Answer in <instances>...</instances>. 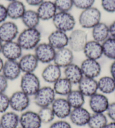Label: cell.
Listing matches in <instances>:
<instances>
[{
	"mask_svg": "<svg viewBox=\"0 0 115 128\" xmlns=\"http://www.w3.org/2000/svg\"><path fill=\"white\" fill-rule=\"evenodd\" d=\"M22 74L34 72L38 68L39 61L33 54H23L18 60Z\"/></svg>",
	"mask_w": 115,
	"mask_h": 128,
	"instance_id": "obj_21",
	"label": "cell"
},
{
	"mask_svg": "<svg viewBox=\"0 0 115 128\" xmlns=\"http://www.w3.org/2000/svg\"><path fill=\"white\" fill-rule=\"evenodd\" d=\"M19 122L23 128H41L42 125L37 112L28 110L20 114Z\"/></svg>",
	"mask_w": 115,
	"mask_h": 128,
	"instance_id": "obj_14",
	"label": "cell"
},
{
	"mask_svg": "<svg viewBox=\"0 0 115 128\" xmlns=\"http://www.w3.org/2000/svg\"><path fill=\"white\" fill-rule=\"evenodd\" d=\"M57 12H70L74 7L72 0H54Z\"/></svg>",
	"mask_w": 115,
	"mask_h": 128,
	"instance_id": "obj_35",
	"label": "cell"
},
{
	"mask_svg": "<svg viewBox=\"0 0 115 128\" xmlns=\"http://www.w3.org/2000/svg\"><path fill=\"white\" fill-rule=\"evenodd\" d=\"M101 6L105 12H115V0H101Z\"/></svg>",
	"mask_w": 115,
	"mask_h": 128,
	"instance_id": "obj_38",
	"label": "cell"
},
{
	"mask_svg": "<svg viewBox=\"0 0 115 128\" xmlns=\"http://www.w3.org/2000/svg\"><path fill=\"white\" fill-rule=\"evenodd\" d=\"M56 98V95L53 88L49 86H41L33 96L34 104L39 108L51 106Z\"/></svg>",
	"mask_w": 115,
	"mask_h": 128,
	"instance_id": "obj_5",
	"label": "cell"
},
{
	"mask_svg": "<svg viewBox=\"0 0 115 128\" xmlns=\"http://www.w3.org/2000/svg\"><path fill=\"white\" fill-rule=\"evenodd\" d=\"M110 75L115 81V60L112 61L109 67Z\"/></svg>",
	"mask_w": 115,
	"mask_h": 128,
	"instance_id": "obj_45",
	"label": "cell"
},
{
	"mask_svg": "<svg viewBox=\"0 0 115 128\" xmlns=\"http://www.w3.org/2000/svg\"><path fill=\"white\" fill-rule=\"evenodd\" d=\"M73 6L80 10H83L93 7L95 0H72Z\"/></svg>",
	"mask_w": 115,
	"mask_h": 128,
	"instance_id": "obj_37",
	"label": "cell"
},
{
	"mask_svg": "<svg viewBox=\"0 0 115 128\" xmlns=\"http://www.w3.org/2000/svg\"><path fill=\"white\" fill-rule=\"evenodd\" d=\"M10 108V98L6 93H0V114H4Z\"/></svg>",
	"mask_w": 115,
	"mask_h": 128,
	"instance_id": "obj_36",
	"label": "cell"
},
{
	"mask_svg": "<svg viewBox=\"0 0 115 128\" xmlns=\"http://www.w3.org/2000/svg\"><path fill=\"white\" fill-rule=\"evenodd\" d=\"M108 122L105 113H92L87 126L89 128H104Z\"/></svg>",
	"mask_w": 115,
	"mask_h": 128,
	"instance_id": "obj_32",
	"label": "cell"
},
{
	"mask_svg": "<svg viewBox=\"0 0 115 128\" xmlns=\"http://www.w3.org/2000/svg\"><path fill=\"white\" fill-rule=\"evenodd\" d=\"M41 86L40 79L34 72L22 74L20 81V90L31 97L37 92Z\"/></svg>",
	"mask_w": 115,
	"mask_h": 128,
	"instance_id": "obj_3",
	"label": "cell"
},
{
	"mask_svg": "<svg viewBox=\"0 0 115 128\" xmlns=\"http://www.w3.org/2000/svg\"><path fill=\"white\" fill-rule=\"evenodd\" d=\"M5 61H4L3 58H2L1 57H0V73L2 72V68H3L4 64Z\"/></svg>",
	"mask_w": 115,
	"mask_h": 128,
	"instance_id": "obj_47",
	"label": "cell"
},
{
	"mask_svg": "<svg viewBox=\"0 0 115 128\" xmlns=\"http://www.w3.org/2000/svg\"><path fill=\"white\" fill-rule=\"evenodd\" d=\"M102 12L95 7L82 10L79 16V22L81 28L92 29L101 22Z\"/></svg>",
	"mask_w": 115,
	"mask_h": 128,
	"instance_id": "obj_2",
	"label": "cell"
},
{
	"mask_svg": "<svg viewBox=\"0 0 115 128\" xmlns=\"http://www.w3.org/2000/svg\"><path fill=\"white\" fill-rule=\"evenodd\" d=\"M8 18L6 6L0 4V24L6 21Z\"/></svg>",
	"mask_w": 115,
	"mask_h": 128,
	"instance_id": "obj_42",
	"label": "cell"
},
{
	"mask_svg": "<svg viewBox=\"0 0 115 128\" xmlns=\"http://www.w3.org/2000/svg\"><path fill=\"white\" fill-rule=\"evenodd\" d=\"M6 1H8L9 2H13V1H17V0H6Z\"/></svg>",
	"mask_w": 115,
	"mask_h": 128,
	"instance_id": "obj_49",
	"label": "cell"
},
{
	"mask_svg": "<svg viewBox=\"0 0 115 128\" xmlns=\"http://www.w3.org/2000/svg\"><path fill=\"white\" fill-rule=\"evenodd\" d=\"M3 44H4V43L2 42V41L1 40H0V54H1V51H2V46H3Z\"/></svg>",
	"mask_w": 115,
	"mask_h": 128,
	"instance_id": "obj_48",
	"label": "cell"
},
{
	"mask_svg": "<svg viewBox=\"0 0 115 128\" xmlns=\"http://www.w3.org/2000/svg\"><path fill=\"white\" fill-rule=\"evenodd\" d=\"M27 4L33 7H38L45 0H25Z\"/></svg>",
	"mask_w": 115,
	"mask_h": 128,
	"instance_id": "obj_43",
	"label": "cell"
},
{
	"mask_svg": "<svg viewBox=\"0 0 115 128\" xmlns=\"http://www.w3.org/2000/svg\"><path fill=\"white\" fill-rule=\"evenodd\" d=\"M82 52L86 58L99 60L103 56L102 44L93 40H88Z\"/></svg>",
	"mask_w": 115,
	"mask_h": 128,
	"instance_id": "obj_20",
	"label": "cell"
},
{
	"mask_svg": "<svg viewBox=\"0 0 115 128\" xmlns=\"http://www.w3.org/2000/svg\"><path fill=\"white\" fill-rule=\"evenodd\" d=\"M41 33L37 28H27L18 35L17 40L23 50H34L41 43Z\"/></svg>",
	"mask_w": 115,
	"mask_h": 128,
	"instance_id": "obj_1",
	"label": "cell"
},
{
	"mask_svg": "<svg viewBox=\"0 0 115 128\" xmlns=\"http://www.w3.org/2000/svg\"><path fill=\"white\" fill-rule=\"evenodd\" d=\"M87 41V34L85 31L80 29H74L68 35V47L73 52H82Z\"/></svg>",
	"mask_w": 115,
	"mask_h": 128,
	"instance_id": "obj_7",
	"label": "cell"
},
{
	"mask_svg": "<svg viewBox=\"0 0 115 128\" xmlns=\"http://www.w3.org/2000/svg\"><path fill=\"white\" fill-rule=\"evenodd\" d=\"M0 128H1V126H0Z\"/></svg>",
	"mask_w": 115,
	"mask_h": 128,
	"instance_id": "obj_51",
	"label": "cell"
},
{
	"mask_svg": "<svg viewBox=\"0 0 115 128\" xmlns=\"http://www.w3.org/2000/svg\"><path fill=\"white\" fill-rule=\"evenodd\" d=\"M55 118L58 119H66L69 118L72 108L66 97H56L51 105Z\"/></svg>",
	"mask_w": 115,
	"mask_h": 128,
	"instance_id": "obj_11",
	"label": "cell"
},
{
	"mask_svg": "<svg viewBox=\"0 0 115 128\" xmlns=\"http://www.w3.org/2000/svg\"><path fill=\"white\" fill-rule=\"evenodd\" d=\"M62 68L54 62H51L43 68L41 77L46 83L53 84L62 76Z\"/></svg>",
	"mask_w": 115,
	"mask_h": 128,
	"instance_id": "obj_17",
	"label": "cell"
},
{
	"mask_svg": "<svg viewBox=\"0 0 115 128\" xmlns=\"http://www.w3.org/2000/svg\"><path fill=\"white\" fill-rule=\"evenodd\" d=\"M104 128H115V122L111 121L108 122Z\"/></svg>",
	"mask_w": 115,
	"mask_h": 128,
	"instance_id": "obj_46",
	"label": "cell"
},
{
	"mask_svg": "<svg viewBox=\"0 0 115 128\" xmlns=\"http://www.w3.org/2000/svg\"><path fill=\"white\" fill-rule=\"evenodd\" d=\"M1 73L9 81H14L21 76L22 72L18 61L6 60Z\"/></svg>",
	"mask_w": 115,
	"mask_h": 128,
	"instance_id": "obj_18",
	"label": "cell"
},
{
	"mask_svg": "<svg viewBox=\"0 0 115 128\" xmlns=\"http://www.w3.org/2000/svg\"><path fill=\"white\" fill-rule=\"evenodd\" d=\"M10 108L17 113L28 110L31 104V97L21 90L15 91L9 96Z\"/></svg>",
	"mask_w": 115,
	"mask_h": 128,
	"instance_id": "obj_6",
	"label": "cell"
},
{
	"mask_svg": "<svg viewBox=\"0 0 115 128\" xmlns=\"http://www.w3.org/2000/svg\"><path fill=\"white\" fill-rule=\"evenodd\" d=\"M19 34V28L15 22L6 20L0 24V40L3 43L17 40Z\"/></svg>",
	"mask_w": 115,
	"mask_h": 128,
	"instance_id": "obj_10",
	"label": "cell"
},
{
	"mask_svg": "<svg viewBox=\"0 0 115 128\" xmlns=\"http://www.w3.org/2000/svg\"><path fill=\"white\" fill-rule=\"evenodd\" d=\"M80 66L84 76L96 79L102 72V66L98 60L86 58Z\"/></svg>",
	"mask_w": 115,
	"mask_h": 128,
	"instance_id": "obj_15",
	"label": "cell"
},
{
	"mask_svg": "<svg viewBox=\"0 0 115 128\" xmlns=\"http://www.w3.org/2000/svg\"><path fill=\"white\" fill-rule=\"evenodd\" d=\"M54 92L56 96L66 97L73 89V84L65 77H61L52 84Z\"/></svg>",
	"mask_w": 115,
	"mask_h": 128,
	"instance_id": "obj_28",
	"label": "cell"
},
{
	"mask_svg": "<svg viewBox=\"0 0 115 128\" xmlns=\"http://www.w3.org/2000/svg\"><path fill=\"white\" fill-rule=\"evenodd\" d=\"M91 114L90 112L84 106L80 107L72 108L68 118L71 124L82 127L87 125Z\"/></svg>",
	"mask_w": 115,
	"mask_h": 128,
	"instance_id": "obj_13",
	"label": "cell"
},
{
	"mask_svg": "<svg viewBox=\"0 0 115 128\" xmlns=\"http://www.w3.org/2000/svg\"><path fill=\"white\" fill-rule=\"evenodd\" d=\"M105 114L108 119L112 122H115V101L109 103Z\"/></svg>",
	"mask_w": 115,
	"mask_h": 128,
	"instance_id": "obj_40",
	"label": "cell"
},
{
	"mask_svg": "<svg viewBox=\"0 0 115 128\" xmlns=\"http://www.w3.org/2000/svg\"><path fill=\"white\" fill-rule=\"evenodd\" d=\"M56 50L48 42H41L34 50V54L39 62L49 64L53 62Z\"/></svg>",
	"mask_w": 115,
	"mask_h": 128,
	"instance_id": "obj_8",
	"label": "cell"
},
{
	"mask_svg": "<svg viewBox=\"0 0 115 128\" xmlns=\"http://www.w3.org/2000/svg\"><path fill=\"white\" fill-rule=\"evenodd\" d=\"M19 118L20 115L15 111H6L0 117V126L1 128H17L20 126Z\"/></svg>",
	"mask_w": 115,
	"mask_h": 128,
	"instance_id": "obj_26",
	"label": "cell"
},
{
	"mask_svg": "<svg viewBox=\"0 0 115 128\" xmlns=\"http://www.w3.org/2000/svg\"><path fill=\"white\" fill-rule=\"evenodd\" d=\"M22 128V127H21V126H19V127H18V128Z\"/></svg>",
	"mask_w": 115,
	"mask_h": 128,
	"instance_id": "obj_50",
	"label": "cell"
},
{
	"mask_svg": "<svg viewBox=\"0 0 115 128\" xmlns=\"http://www.w3.org/2000/svg\"><path fill=\"white\" fill-rule=\"evenodd\" d=\"M91 29L93 40L96 42L102 43L110 36L109 26L104 22H100Z\"/></svg>",
	"mask_w": 115,
	"mask_h": 128,
	"instance_id": "obj_27",
	"label": "cell"
},
{
	"mask_svg": "<svg viewBox=\"0 0 115 128\" xmlns=\"http://www.w3.org/2000/svg\"><path fill=\"white\" fill-rule=\"evenodd\" d=\"M36 11L40 20L43 21L52 20L57 12L54 1L46 0L37 7Z\"/></svg>",
	"mask_w": 115,
	"mask_h": 128,
	"instance_id": "obj_22",
	"label": "cell"
},
{
	"mask_svg": "<svg viewBox=\"0 0 115 128\" xmlns=\"http://www.w3.org/2000/svg\"><path fill=\"white\" fill-rule=\"evenodd\" d=\"M21 20L27 28H37L41 22L37 11L33 10H26Z\"/></svg>",
	"mask_w": 115,
	"mask_h": 128,
	"instance_id": "obj_30",
	"label": "cell"
},
{
	"mask_svg": "<svg viewBox=\"0 0 115 128\" xmlns=\"http://www.w3.org/2000/svg\"><path fill=\"white\" fill-rule=\"evenodd\" d=\"M66 98L72 108L83 107L85 103L86 97L78 89L73 90Z\"/></svg>",
	"mask_w": 115,
	"mask_h": 128,
	"instance_id": "obj_31",
	"label": "cell"
},
{
	"mask_svg": "<svg viewBox=\"0 0 115 128\" xmlns=\"http://www.w3.org/2000/svg\"><path fill=\"white\" fill-rule=\"evenodd\" d=\"M74 52L68 47L56 50L53 62L62 68L73 63Z\"/></svg>",
	"mask_w": 115,
	"mask_h": 128,
	"instance_id": "obj_16",
	"label": "cell"
},
{
	"mask_svg": "<svg viewBox=\"0 0 115 128\" xmlns=\"http://www.w3.org/2000/svg\"><path fill=\"white\" fill-rule=\"evenodd\" d=\"M23 50L17 40L4 43L1 54L6 60L18 61L22 56Z\"/></svg>",
	"mask_w": 115,
	"mask_h": 128,
	"instance_id": "obj_12",
	"label": "cell"
},
{
	"mask_svg": "<svg viewBox=\"0 0 115 128\" xmlns=\"http://www.w3.org/2000/svg\"><path fill=\"white\" fill-rule=\"evenodd\" d=\"M37 113L41 122L44 124H50L56 118L51 106L39 108Z\"/></svg>",
	"mask_w": 115,
	"mask_h": 128,
	"instance_id": "obj_34",
	"label": "cell"
},
{
	"mask_svg": "<svg viewBox=\"0 0 115 128\" xmlns=\"http://www.w3.org/2000/svg\"><path fill=\"white\" fill-rule=\"evenodd\" d=\"M98 81V92L105 95L115 92V81L111 75H105L99 78Z\"/></svg>",
	"mask_w": 115,
	"mask_h": 128,
	"instance_id": "obj_29",
	"label": "cell"
},
{
	"mask_svg": "<svg viewBox=\"0 0 115 128\" xmlns=\"http://www.w3.org/2000/svg\"><path fill=\"white\" fill-rule=\"evenodd\" d=\"M9 82L6 77L0 73V93H6L9 86Z\"/></svg>",
	"mask_w": 115,
	"mask_h": 128,
	"instance_id": "obj_41",
	"label": "cell"
},
{
	"mask_svg": "<svg viewBox=\"0 0 115 128\" xmlns=\"http://www.w3.org/2000/svg\"><path fill=\"white\" fill-rule=\"evenodd\" d=\"M107 95L97 92L89 97V106L92 113H105L109 104Z\"/></svg>",
	"mask_w": 115,
	"mask_h": 128,
	"instance_id": "obj_9",
	"label": "cell"
},
{
	"mask_svg": "<svg viewBox=\"0 0 115 128\" xmlns=\"http://www.w3.org/2000/svg\"><path fill=\"white\" fill-rule=\"evenodd\" d=\"M114 93H115V92H114Z\"/></svg>",
	"mask_w": 115,
	"mask_h": 128,
	"instance_id": "obj_52",
	"label": "cell"
},
{
	"mask_svg": "<svg viewBox=\"0 0 115 128\" xmlns=\"http://www.w3.org/2000/svg\"><path fill=\"white\" fill-rule=\"evenodd\" d=\"M64 77L68 79L73 85H77L83 78L84 75L80 66L72 63L63 68Z\"/></svg>",
	"mask_w": 115,
	"mask_h": 128,
	"instance_id": "obj_24",
	"label": "cell"
},
{
	"mask_svg": "<svg viewBox=\"0 0 115 128\" xmlns=\"http://www.w3.org/2000/svg\"><path fill=\"white\" fill-rule=\"evenodd\" d=\"M49 128H72L70 122L66 119H57L50 124Z\"/></svg>",
	"mask_w": 115,
	"mask_h": 128,
	"instance_id": "obj_39",
	"label": "cell"
},
{
	"mask_svg": "<svg viewBox=\"0 0 115 128\" xmlns=\"http://www.w3.org/2000/svg\"><path fill=\"white\" fill-rule=\"evenodd\" d=\"M78 90L86 97H90L98 92V81L96 79L84 76L77 84Z\"/></svg>",
	"mask_w": 115,
	"mask_h": 128,
	"instance_id": "obj_23",
	"label": "cell"
},
{
	"mask_svg": "<svg viewBox=\"0 0 115 128\" xmlns=\"http://www.w3.org/2000/svg\"><path fill=\"white\" fill-rule=\"evenodd\" d=\"M110 36L115 38V20L109 26Z\"/></svg>",
	"mask_w": 115,
	"mask_h": 128,
	"instance_id": "obj_44",
	"label": "cell"
},
{
	"mask_svg": "<svg viewBox=\"0 0 115 128\" xmlns=\"http://www.w3.org/2000/svg\"><path fill=\"white\" fill-rule=\"evenodd\" d=\"M6 10L8 18L15 20L21 19L27 9L23 2L17 0L9 2L6 6Z\"/></svg>",
	"mask_w": 115,
	"mask_h": 128,
	"instance_id": "obj_25",
	"label": "cell"
},
{
	"mask_svg": "<svg viewBox=\"0 0 115 128\" xmlns=\"http://www.w3.org/2000/svg\"><path fill=\"white\" fill-rule=\"evenodd\" d=\"M103 56L112 61L115 60V38L111 36L102 43Z\"/></svg>",
	"mask_w": 115,
	"mask_h": 128,
	"instance_id": "obj_33",
	"label": "cell"
},
{
	"mask_svg": "<svg viewBox=\"0 0 115 128\" xmlns=\"http://www.w3.org/2000/svg\"><path fill=\"white\" fill-rule=\"evenodd\" d=\"M56 29L68 33L74 30L76 21L70 12H57L52 19Z\"/></svg>",
	"mask_w": 115,
	"mask_h": 128,
	"instance_id": "obj_4",
	"label": "cell"
},
{
	"mask_svg": "<svg viewBox=\"0 0 115 128\" xmlns=\"http://www.w3.org/2000/svg\"><path fill=\"white\" fill-rule=\"evenodd\" d=\"M48 43L56 50L68 47V35L67 33L55 29L47 38Z\"/></svg>",
	"mask_w": 115,
	"mask_h": 128,
	"instance_id": "obj_19",
	"label": "cell"
}]
</instances>
